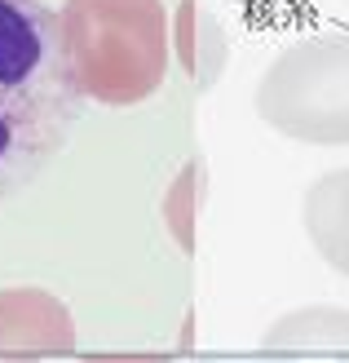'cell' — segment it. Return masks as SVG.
I'll return each instance as SVG.
<instances>
[{"mask_svg":"<svg viewBox=\"0 0 349 363\" xmlns=\"http://www.w3.org/2000/svg\"><path fill=\"white\" fill-rule=\"evenodd\" d=\"M80 106L62 18L40 0H0V199L23 191L67 147Z\"/></svg>","mask_w":349,"mask_h":363,"instance_id":"obj_1","label":"cell"},{"mask_svg":"<svg viewBox=\"0 0 349 363\" xmlns=\"http://www.w3.org/2000/svg\"><path fill=\"white\" fill-rule=\"evenodd\" d=\"M62 49L84 102L137 106L155 98L173 62L164 0H62Z\"/></svg>","mask_w":349,"mask_h":363,"instance_id":"obj_2","label":"cell"},{"mask_svg":"<svg viewBox=\"0 0 349 363\" xmlns=\"http://www.w3.org/2000/svg\"><path fill=\"white\" fill-rule=\"evenodd\" d=\"M265 129L305 147H349V31H314L283 45L256 80Z\"/></svg>","mask_w":349,"mask_h":363,"instance_id":"obj_3","label":"cell"},{"mask_svg":"<svg viewBox=\"0 0 349 363\" xmlns=\"http://www.w3.org/2000/svg\"><path fill=\"white\" fill-rule=\"evenodd\" d=\"M76 350V319L71 306L35 284L0 288V354H71Z\"/></svg>","mask_w":349,"mask_h":363,"instance_id":"obj_4","label":"cell"},{"mask_svg":"<svg viewBox=\"0 0 349 363\" xmlns=\"http://www.w3.org/2000/svg\"><path fill=\"white\" fill-rule=\"evenodd\" d=\"M301 226L319 257L349 279V169H332L305 186Z\"/></svg>","mask_w":349,"mask_h":363,"instance_id":"obj_5","label":"cell"},{"mask_svg":"<svg viewBox=\"0 0 349 363\" xmlns=\"http://www.w3.org/2000/svg\"><path fill=\"white\" fill-rule=\"evenodd\" d=\"M261 350L349 354V306H297L261 333Z\"/></svg>","mask_w":349,"mask_h":363,"instance_id":"obj_6","label":"cell"},{"mask_svg":"<svg viewBox=\"0 0 349 363\" xmlns=\"http://www.w3.org/2000/svg\"><path fill=\"white\" fill-rule=\"evenodd\" d=\"M177 45H181V62H186L190 80L199 89H208L217 76H222V67H226V31H222V23H217L208 9H199L195 0L181 5Z\"/></svg>","mask_w":349,"mask_h":363,"instance_id":"obj_7","label":"cell"},{"mask_svg":"<svg viewBox=\"0 0 349 363\" xmlns=\"http://www.w3.org/2000/svg\"><path fill=\"white\" fill-rule=\"evenodd\" d=\"M199 195H204V164H199V160H190V164L173 177L168 195H164V226H168V235L177 240L181 252H195Z\"/></svg>","mask_w":349,"mask_h":363,"instance_id":"obj_8","label":"cell"},{"mask_svg":"<svg viewBox=\"0 0 349 363\" xmlns=\"http://www.w3.org/2000/svg\"><path fill=\"white\" fill-rule=\"evenodd\" d=\"M199 363H301V354H279V350H261V354H208Z\"/></svg>","mask_w":349,"mask_h":363,"instance_id":"obj_9","label":"cell"},{"mask_svg":"<svg viewBox=\"0 0 349 363\" xmlns=\"http://www.w3.org/2000/svg\"><path fill=\"white\" fill-rule=\"evenodd\" d=\"M84 363H173V354H88Z\"/></svg>","mask_w":349,"mask_h":363,"instance_id":"obj_10","label":"cell"},{"mask_svg":"<svg viewBox=\"0 0 349 363\" xmlns=\"http://www.w3.org/2000/svg\"><path fill=\"white\" fill-rule=\"evenodd\" d=\"M0 363H35V359H27V354H0Z\"/></svg>","mask_w":349,"mask_h":363,"instance_id":"obj_11","label":"cell"},{"mask_svg":"<svg viewBox=\"0 0 349 363\" xmlns=\"http://www.w3.org/2000/svg\"><path fill=\"white\" fill-rule=\"evenodd\" d=\"M336 363H349V354H336Z\"/></svg>","mask_w":349,"mask_h":363,"instance_id":"obj_12","label":"cell"}]
</instances>
